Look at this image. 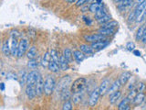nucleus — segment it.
<instances>
[{"mask_svg":"<svg viewBox=\"0 0 146 110\" xmlns=\"http://www.w3.org/2000/svg\"><path fill=\"white\" fill-rule=\"evenodd\" d=\"M86 85H87V80L85 78H78L71 85V88H70L71 93L72 94L82 93L86 87Z\"/></svg>","mask_w":146,"mask_h":110,"instance_id":"obj_1","label":"nucleus"},{"mask_svg":"<svg viewBox=\"0 0 146 110\" xmlns=\"http://www.w3.org/2000/svg\"><path fill=\"white\" fill-rule=\"evenodd\" d=\"M56 86V81H55L54 77L51 75H48L46 77L45 84H44V92L47 95H50L55 89Z\"/></svg>","mask_w":146,"mask_h":110,"instance_id":"obj_2","label":"nucleus"},{"mask_svg":"<svg viewBox=\"0 0 146 110\" xmlns=\"http://www.w3.org/2000/svg\"><path fill=\"white\" fill-rule=\"evenodd\" d=\"M27 48H29V42H27V40L23 39L19 41V44H18V50H17V56L18 58L22 57L23 55H24L27 50Z\"/></svg>","mask_w":146,"mask_h":110,"instance_id":"obj_3","label":"nucleus"},{"mask_svg":"<svg viewBox=\"0 0 146 110\" xmlns=\"http://www.w3.org/2000/svg\"><path fill=\"white\" fill-rule=\"evenodd\" d=\"M38 76H39V73L38 72V71H31L29 75H27V85H32V86H35L36 85V82L38 79Z\"/></svg>","mask_w":146,"mask_h":110,"instance_id":"obj_4","label":"nucleus"},{"mask_svg":"<svg viewBox=\"0 0 146 110\" xmlns=\"http://www.w3.org/2000/svg\"><path fill=\"white\" fill-rule=\"evenodd\" d=\"M84 39L86 41H89V42H97L100 40H106V36H104L100 33L98 34H91V35H85Z\"/></svg>","mask_w":146,"mask_h":110,"instance_id":"obj_5","label":"nucleus"},{"mask_svg":"<svg viewBox=\"0 0 146 110\" xmlns=\"http://www.w3.org/2000/svg\"><path fill=\"white\" fill-rule=\"evenodd\" d=\"M100 96V89L96 88L95 90H93V92L91 93V95L90 96V99H89V105H90V107H95L96 104L98 103V100H99Z\"/></svg>","mask_w":146,"mask_h":110,"instance_id":"obj_6","label":"nucleus"},{"mask_svg":"<svg viewBox=\"0 0 146 110\" xmlns=\"http://www.w3.org/2000/svg\"><path fill=\"white\" fill-rule=\"evenodd\" d=\"M44 84H45V82L43 80V78L39 74L38 79V81H36V85H35L36 91V95H38V96H41L45 93V92H44Z\"/></svg>","mask_w":146,"mask_h":110,"instance_id":"obj_7","label":"nucleus"},{"mask_svg":"<svg viewBox=\"0 0 146 110\" xmlns=\"http://www.w3.org/2000/svg\"><path fill=\"white\" fill-rule=\"evenodd\" d=\"M70 82V77L67 75V76H64L62 79L60 80V82H58V91H59L61 93L62 91H64L65 89L68 88V85Z\"/></svg>","mask_w":146,"mask_h":110,"instance_id":"obj_8","label":"nucleus"},{"mask_svg":"<svg viewBox=\"0 0 146 110\" xmlns=\"http://www.w3.org/2000/svg\"><path fill=\"white\" fill-rule=\"evenodd\" d=\"M110 87H111V82L109 79H105L102 82L99 89H100V95H104L105 94L109 91Z\"/></svg>","mask_w":146,"mask_h":110,"instance_id":"obj_9","label":"nucleus"},{"mask_svg":"<svg viewBox=\"0 0 146 110\" xmlns=\"http://www.w3.org/2000/svg\"><path fill=\"white\" fill-rule=\"evenodd\" d=\"M108 45H109V41L107 40H104L97 41V42H92L91 43V47H92L94 50H100L106 48Z\"/></svg>","mask_w":146,"mask_h":110,"instance_id":"obj_10","label":"nucleus"},{"mask_svg":"<svg viewBox=\"0 0 146 110\" xmlns=\"http://www.w3.org/2000/svg\"><path fill=\"white\" fill-rule=\"evenodd\" d=\"M132 3L133 1L132 0H121V1L119 2L118 4V9L120 11H125L127 8H129L132 6Z\"/></svg>","mask_w":146,"mask_h":110,"instance_id":"obj_11","label":"nucleus"},{"mask_svg":"<svg viewBox=\"0 0 146 110\" xmlns=\"http://www.w3.org/2000/svg\"><path fill=\"white\" fill-rule=\"evenodd\" d=\"M26 95L29 99H34L36 96V87L32 85H27L26 87Z\"/></svg>","mask_w":146,"mask_h":110,"instance_id":"obj_12","label":"nucleus"},{"mask_svg":"<svg viewBox=\"0 0 146 110\" xmlns=\"http://www.w3.org/2000/svg\"><path fill=\"white\" fill-rule=\"evenodd\" d=\"M121 92L120 90L112 92V93H111V95H110V98H109L110 103L115 104L117 101L121 98Z\"/></svg>","mask_w":146,"mask_h":110,"instance_id":"obj_13","label":"nucleus"},{"mask_svg":"<svg viewBox=\"0 0 146 110\" xmlns=\"http://www.w3.org/2000/svg\"><path fill=\"white\" fill-rule=\"evenodd\" d=\"M146 9V1L138 4V6L136 7V8L134 9V13H135V16L137 17V19L140 17V16L143 14V12Z\"/></svg>","mask_w":146,"mask_h":110,"instance_id":"obj_14","label":"nucleus"},{"mask_svg":"<svg viewBox=\"0 0 146 110\" xmlns=\"http://www.w3.org/2000/svg\"><path fill=\"white\" fill-rule=\"evenodd\" d=\"M131 72H122L121 74L120 75V77H119V80H120L121 85H126L128 82V81L131 79Z\"/></svg>","mask_w":146,"mask_h":110,"instance_id":"obj_15","label":"nucleus"},{"mask_svg":"<svg viewBox=\"0 0 146 110\" xmlns=\"http://www.w3.org/2000/svg\"><path fill=\"white\" fill-rule=\"evenodd\" d=\"M2 52L5 56H9L11 54V46H9V42L7 40H4L2 44Z\"/></svg>","mask_w":146,"mask_h":110,"instance_id":"obj_16","label":"nucleus"},{"mask_svg":"<svg viewBox=\"0 0 146 110\" xmlns=\"http://www.w3.org/2000/svg\"><path fill=\"white\" fill-rule=\"evenodd\" d=\"M144 99H145V95L143 93H137L136 95L134 96L133 100H132V102H133L135 105H139L143 102Z\"/></svg>","mask_w":146,"mask_h":110,"instance_id":"obj_17","label":"nucleus"},{"mask_svg":"<svg viewBox=\"0 0 146 110\" xmlns=\"http://www.w3.org/2000/svg\"><path fill=\"white\" fill-rule=\"evenodd\" d=\"M48 68V70L50 72H58L59 70H61L60 66H59V64L57 63V62H55L54 61H52V60H50Z\"/></svg>","mask_w":146,"mask_h":110,"instance_id":"obj_18","label":"nucleus"},{"mask_svg":"<svg viewBox=\"0 0 146 110\" xmlns=\"http://www.w3.org/2000/svg\"><path fill=\"white\" fill-rule=\"evenodd\" d=\"M85 53H83L81 52V50H74L73 52V56H74V59L77 61V62H82L84 61V59H85Z\"/></svg>","mask_w":146,"mask_h":110,"instance_id":"obj_19","label":"nucleus"},{"mask_svg":"<svg viewBox=\"0 0 146 110\" xmlns=\"http://www.w3.org/2000/svg\"><path fill=\"white\" fill-rule=\"evenodd\" d=\"M18 44H19V42H17V38H13L12 39V42H11V54L13 55V56H16V55H17Z\"/></svg>","mask_w":146,"mask_h":110,"instance_id":"obj_20","label":"nucleus"},{"mask_svg":"<svg viewBox=\"0 0 146 110\" xmlns=\"http://www.w3.org/2000/svg\"><path fill=\"white\" fill-rule=\"evenodd\" d=\"M103 8V3H97L95 2L93 4H91L90 6V11L92 13H97L98 11H100V9Z\"/></svg>","mask_w":146,"mask_h":110,"instance_id":"obj_21","label":"nucleus"},{"mask_svg":"<svg viewBox=\"0 0 146 110\" xmlns=\"http://www.w3.org/2000/svg\"><path fill=\"white\" fill-rule=\"evenodd\" d=\"M80 50L83 53L85 54H88V55H90V54H93L94 53V50L92 49L91 46H89V45H86V44H81L80 46Z\"/></svg>","mask_w":146,"mask_h":110,"instance_id":"obj_22","label":"nucleus"},{"mask_svg":"<svg viewBox=\"0 0 146 110\" xmlns=\"http://www.w3.org/2000/svg\"><path fill=\"white\" fill-rule=\"evenodd\" d=\"M130 102L131 100L129 98H124L121 102L119 104V107L118 108L120 110H127V109H130Z\"/></svg>","mask_w":146,"mask_h":110,"instance_id":"obj_23","label":"nucleus"},{"mask_svg":"<svg viewBox=\"0 0 146 110\" xmlns=\"http://www.w3.org/2000/svg\"><path fill=\"white\" fill-rule=\"evenodd\" d=\"M68 63H70V62H68V60L65 57H64V55H61V56H60V61H59V66H60V69H61L62 71L68 70Z\"/></svg>","mask_w":146,"mask_h":110,"instance_id":"obj_24","label":"nucleus"},{"mask_svg":"<svg viewBox=\"0 0 146 110\" xmlns=\"http://www.w3.org/2000/svg\"><path fill=\"white\" fill-rule=\"evenodd\" d=\"M27 58H29V60H31V59H35L36 56H38V50H36V48L35 47V46H33V47H31L29 50H27Z\"/></svg>","mask_w":146,"mask_h":110,"instance_id":"obj_25","label":"nucleus"},{"mask_svg":"<svg viewBox=\"0 0 146 110\" xmlns=\"http://www.w3.org/2000/svg\"><path fill=\"white\" fill-rule=\"evenodd\" d=\"M114 32H115V29H108V28H100L99 30V33L102 34L104 36H110V35H112Z\"/></svg>","mask_w":146,"mask_h":110,"instance_id":"obj_26","label":"nucleus"},{"mask_svg":"<svg viewBox=\"0 0 146 110\" xmlns=\"http://www.w3.org/2000/svg\"><path fill=\"white\" fill-rule=\"evenodd\" d=\"M63 55H64V57H65L70 62H73V57H74V56H73L72 52L68 48L64 49V50H63Z\"/></svg>","mask_w":146,"mask_h":110,"instance_id":"obj_27","label":"nucleus"},{"mask_svg":"<svg viewBox=\"0 0 146 110\" xmlns=\"http://www.w3.org/2000/svg\"><path fill=\"white\" fill-rule=\"evenodd\" d=\"M121 86V82H120V80H116L115 82H113L112 85H111V87H110V89H109V93H112V92H114V91H117V90H119V88Z\"/></svg>","mask_w":146,"mask_h":110,"instance_id":"obj_28","label":"nucleus"},{"mask_svg":"<svg viewBox=\"0 0 146 110\" xmlns=\"http://www.w3.org/2000/svg\"><path fill=\"white\" fill-rule=\"evenodd\" d=\"M50 60H51V56H50V53L47 52L45 53L44 57L42 59V61H41V65L43 67H48V63L50 62Z\"/></svg>","mask_w":146,"mask_h":110,"instance_id":"obj_29","label":"nucleus"},{"mask_svg":"<svg viewBox=\"0 0 146 110\" xmlns=\"http://www.w3.org/2000/svg\"><path fill=\"white\" fill-rule=\"evenodd\" d=\"M27 75L29 73H27L26 71H23L20 72V85H27Z\"/></svg>","mask_w":146,"mask_h":110,"instance_id":"obj_30","label":"nucleus"},{"mask_svg":"<svg viewBox=\"0 0 146 110\" xmlns=\"http://www.w3.org/2000/svg\"><path fill=\"white\" fill-rule=\"evenodd\" d=\"M50 56H51V60H52V61H54L55 62H57V63L59 64V61H60V57H58L57 50H51V52H50Z\"/></svg>","mask_w":146,"mask_h":110,"instance_id":"obj_31","label":"nucleus"},{"mask_svg":"<svg viewBox=\"0 0 146 110\" xmlns=\"http://www.w3.org/2000/svg\"><path fill=\"white\" fill-rule=\"evenodd\" d=\"M118 26V22L115 21V20H111L107 22L106 24L102 25V28H108V29H115V28Z\"/></svg>","mask_w":146,"mask_h":110,"instance_id":"obj_32","label":"nucleus"},{"mask_svg":"<svg viewBox=\"0 0 146 110\" xmlns=\"http://www.w3.org/2000/svg\"><path fill=\"white\" fill-rule=\"evenodd\" d=\"M144 28L143 27H141L139 28V30H137L136 32V35H135V39L136 40H141V39H143V32H144Z\"/></svg>","mask_w":146,"mask_h":110,"instance_id":"obj_33","label":"nucleus"},{"mask_svg":"<svg viewBox=\"0 0 146 110\" xmlns=\"http://www.w3.org/2000/svg\"><path fill=\"white\" fill-rule=\"evenodd\" d=\"M111 16H109L108 14L106 16H104L103 17H102V18H100V19H98L97 21H98V23L100 25H104V24H106L107 22H109V21H111Z\"/></svg>","mask_w":146,"mask_h":110,"instance_id":"obj_34","label":"nucleus"},{"mask_svg":"<svg viewBox=\"0 0 146 110\" xmlns=\"http://www.w3.org/2000/svg\"><path fill=\"white\" fill-rule=\"evenodd\" d=\"M70 90H68V89H65L64 91L61 92V99L64 100V101H67L70 99Z\"/></svg>","mask_w":146,"mask_h":110,"instance_id":"obj_35","label":"nucleus"},{"mask_svg":"<svg viewBox=\"0 0 146 110\" xmlns=\"http://www.w3.org/2000/svg\"><path fill=\"white\" fill-rule=\"evenodd\" d=\"M106 15H107V13H106V11H105V9L102 8L100 11H98L97 13H95V17H96V19L98 20V19H100V18L103 17L104 16H106Z\"/></svg>","mask_w":146,"mask_h":110,"instance_id":"obj_36","label":"nucleus"},{"mask_svg":"<svg viewBox=\"0 0 146 110\" xmlns=\"http://www.w3.org/2000/svg\"><path fill=\"white\" fill-rule=\"evenodd\" d=\"M38 62H36L35 59H31L29 62V63H27V66H29L30 69H33V70L38 67Z\"/></svg>","mask_w":146,"mask_h":110,"instance_id":"obj_37","label":"nucleus"},{"mask_svg":"<svg viewBox=\"0 0 146 110\" xmlns=\"http://www.w3.org/2000/svg\"><path fill=\"white\" fill-rule=\"evenodd\" d=\"M145 88H146V86H145V85L143 84V82H139L138 85H137V92L138 93H143V91L145 90Z\"/></svg>","mask_w":146,"mask_h":110,"instance_id":"obj_38","label":"nucleus"},{"mask_svg":"<svg viewBox=\"0 0 146 110\" xmlns=\"http://www.w3.org/2000/svg\"><path fill=\"white\" fill-rule=\"evenodd\" d=\"M81 93H78V94H73L74 95H73V102H74L75 104H79L81 100V95H80Z\"/></svg>","mask_w":146,"mask_h":110,"instance_id":"obj_39","label":"nucleus"},{"mask_svg":"<svg viewBox=\"0 0 146 110\" xmlns=\"http://www.w3.org/2000/svg\"><path fill=\"white\" fill-rule=\"evenodd\" d=\"M63 110H71L72 109V104L71 102H70L68 100H67L65 103H64L63 107H62Z\"/></svg>","mask_w":146,"mask_h":110,"instance_id":"obj_40","label":"nucleus"},{"mask_svg":"<svg viewBox=\"0 0 146 110\" xmlns=\"http://www.w3.org/2000/svg\"><path fill=\"white\" fill-rule=\"evenodd\" d=\"M90 0H78V1L76 2V7H81V6H83V5H85L86 3H88L90 2Z\"/></svg>","mask_w":146,"mask_h":110,"instance_id":"obj_41","label":"nucleus"},{"mask_svg":"<svg viewBox=\"0 0 146 110\" xmlns=\"http://www.w3.org/2000/svg\"><path fill=\"white\" fill-rule=\"evenodd\" d=\"M126 48L128 50H130V52H131V50H134V48H135V45L133 42H128L126 44Z\"/></svg>","mask_w":146,"mask_h":110,"instance_id":"obj_42","label":"nucleus"},{"mask_svg":"<svg viewBox=\"0 0 146 110\" xmlns=\"http://www.w3.org/2000/svg\"><path fill=\"white\" fill-rule=\"evenodd\" d=\"M146 19V9L143 12V14L140 16V17L137 19V21H139V22H141V21H143V20H145Z\"/></svg>","mask_w":146,"mask_h":110,"instance_id":"obj_43","label":"nucleus"},{"mask_svg":"<svg viewBox=\"0 0 146 110\" xmlns=\"http://www.w3.org/2000/svg\"><path fill=\"white\" fill-rule=\"evenodd\" d=\"M135 19H137V17H136L135 13H134V11H133V12H132V14H131V15H130L128 21H129V22H132V21H134Z\"/></svg>","mask_w":146,"mask_h":110,"instance_id":"obj_44","label":"nucleus"},{"mask_svg":"<svg viewBox=\"0 0 146 110\" xmlns=\"http://www.w3.org/2000/svg\"><path fill=\"white\" fill-rule=\"evenodd\" d=\"M141 41H143V43L146 44V29L144 30L143 35V39H141Z\"/></svg>","mask_w":146,"mask_h":110,"instance_id":"obj_45","label":"nucleus"},{"mask_svg":"<svg viewBox=\"0 0 146 110\" xmlns=\"http://www.w3.org/2000/svg\"><path fill=\"white\" fill-rule=\"evenodd\" d=\"M133 54L136 55V56H141V52H139V50H133Z\"/></svg>","mask_w":146,"mask_h":110,"instance_id":"obj_46","label":"nucleus"},{"mask_svg":"<svg viewBox=\"0 0 146 110\" xmlns=\"http://www.w3.org/2000/svg\"><path fill=\"white\" fill-rule=\"evenodd\" d=\"M66 1L68 2V3H74V2H77L78 1V0H66Z\"/></svg>","mask_w":146,"mask_h":110,"instance_id":"obj_47","label":"nucleus"},{"mask_svg":"<svg viewBox=\"0 0 146 110\" xmlns=\"http://www.w3.org/2000/svg\"><path fill=\"white\" fill-rule=\"evenodd\" d=\"M4 90H5V85L2 82L1 84V91H4Z\"/></svg>","mask_w":146,"mask_h":110,"instance_id":"obj_48","label":"nucleus"},{"mask_svg":"<svg viewBox=\"0 0 146 110\" xmlns=\"http://www.w3.org/2000/svg\"><path fill=\"white\" fill-rule=\"evenodd\" d=\"M144 1H146V0H137V3H138V4H141V3H143V2H144Z\"/></svg>","mask_w":146,"mask_h":110,"instance_id":"obj_49","label":"nucleus"},{"mask_svg":"<svg viewBox=\"0 0 146 110\" xmlns=\"http://www.w3.org/2000/svg\"><path fill=\"white\" fill-rule=\"evenodd\" d=\"M145 20H146V19H145Z\"/></svg>","mask_w":146,"mask_h":110,"instance_id":"obj_50","label":"nucleus"}]
</instances>
